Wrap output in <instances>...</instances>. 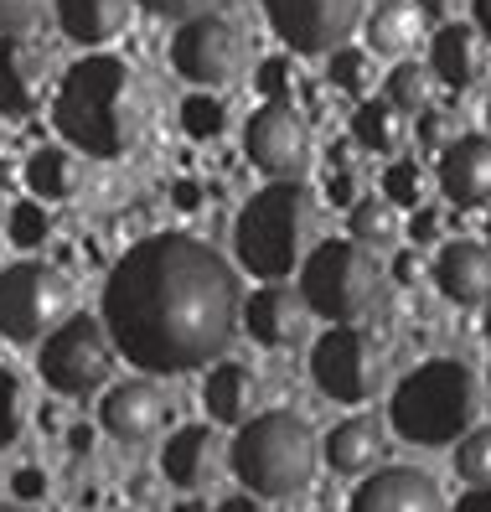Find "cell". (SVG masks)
I'll return each mask as SVG.
<instances>
[{
    "label": "cell",
    "instance_id": "cell-24",
    "mask_svg": "<svg viewBox=\"0 0 491 512\" xmlns=\"http://www.w3.org/2000/svg\"><path fill=\"white\" fill-rule=\"evenodd\" d=\"M83 176H88V166L68 145H42V150H32V161H26V187H32V197H42V207L73 202L83 192Z\"/></svg>",
    "mask_w": 491,
    "mask_h": 512
},
{
    "label": "cell",
    "instance_id": "cell-36",
    "mask_svg": "<svg viewBox=\"0 0 491 512\" xmlns=\"http://www.w3.org/2000/svg\"><path fill=\"white\" fill-rule=\"evenodd\" d=\"M135 6H145L161 21H197V16H218L228 0H135Z\"/></svg>",
    "mask_w": 491,
    "mask_h": 512
},
{
    "label": "cell",
    "instance_id": "cell-53",
    "mask_svg": "<svg viewBox=\"0 0 491 512\" xmlns=\"http://www.w3.org/2000/svg\"><path fill=\"white\" fill-rule=\"evenodd\" d=\"M0 145H6V114H0Z\"/></svg>",
    "mask_w": 491,
    "mask_h": 512
},
{
    "label": "cell",
    "instance_id": "cell-38",
    "mask_svg": "<svg viewBox=\"0 0 491 512\" xmlns=\"http://www.w3.org/2000/svg\"><path fill=\"white\" fill-rule=\"evenodd\" d=\"M47 11V0H0V37H21Z\"/></svg>",
    "mask_w": 491,
    "mask_h": 512
},
{
    "label": "cell",
    "instance_id": "cell-52",
    "mask_svg": "<svg viewBox=\"0 0 491 512\" xmlns=\"http://www.w3.org/2000/svg\"><path fill=\"white\" fill-rule=\"evenodd\" d=\"M176 512H202V502H181Z\"/></svg>",
    "mask_w": 491,
    "mask_h": 512
},
{
    "label": "cell",
    "instance_id": "cell-27",
    "mask_svg": "<svg viewBox=\"0 0 491 512\" xmlns=\"http://www.w3.org/2000/svg\"><path fill=\"white\" fill-rule=\"evenodd\" d=\"M347 238L362 244L367 254L373 249H393L404 238V223H398V207L383 197H357V207L347 213Z\"/></svg>",
    "mask_w": 491,
    "mask_h": 512
},
{
    "label": "cell",
    "instance_id": "cell-46",
    "mask_svg": "<svg viewBox=\"0 0 491 512\" xmlns=\"http://www.w3.org/2000/svg\"><path fill=\"white\" fill-rule=\"evenodd\" d=\"M212 512H264V507H259V497H249V492H233V497H223Z\"/></svg>",
    "mask_w": 491,
    "mask_h": 512
},
{
    "label": "cell",
    "instance_id": "cell-32",
    "mask_svg": "<svg viewBox=\"0 0 491 512\" xmlns=\"http://www.w3.org/2000/svg\"><path fill=\"white\" fill-rule=\"evenodd\" d=\"M6 238H11L16 249H42L47 238H52V213H47L42 202H32V197L16 202L11 218H6Z\"/></svg>",
    "mask_w": 491,
    "mask_h": 512
},
{
    "label": "cell",
    "instance_id": "cell-8",
    "mask_svg": "<svg viewBox=\"0 0 491 512\" xmlns=\"http://www.w3.org/2000/svg\"><path fill=\"white\" fill-rule=\"evenodd\" d=\"M37 373L52 394H68V399H83L94 388H104L114 373V342H109L104 321L99 316H68L42 342Z\"/></svg>",
    "mask_w": 491,
    "mask_h": 512
},
{
    "label": "cell",
    "instance_id": "cell-44",
    "mask_svg": "<svg viewBox=\"0 0 491 512\" xmlns=\"http://www.w3.org/2000/svg\"><path fill=\"white\" fill-rule=\"evenodd\" d=\"M171 202L181 207V213H197V207H202V187L187 176V182H176V187H171Z\"/></svg>",
    "mask_w": 491,
    "mask_h": 512
},
{
    "label": "cell",
    "instance_id": "cell-6",
    "mask_svg": "<svg viewBox=\"0 0 491 512\" xmlns=\"http://www.w3.org/2000/svg\"><path fill=\"white\" fill-rule=\"evenodd\" d=\"M383 295V264L352 238H321L300 264L305 311L331 326H357Z\"/></svg>",
    "mask_w": 491,
    "mask_h": 512
},
{
    "label": "cell",
    "instance_id": "cell-33",
    "mask_svg": "<svg viewBox=\"0 0 491 512\" xmlns=\"http://www.w3.org/2000/svg\"><path fill=\"white\" fill-rule=\"evenodd\" d=\"M181 130H187L192 140H218V135L228 130V109H223V99H212V94L181 99Z\"/></svg>",
    "mask_w": 491,
    "mask_h": 512
},
{
    "label": "cell",
    "instance_id": "cell-4",
    "mask_svg": "<svg viewBox=\"0 0 491 512\" xmlns=\"http://www.w3.org/2000/svg\"><path fill=\"white\" fill-rule=\"evenodd\" d=\"M233 249L238 264L254 280L280 285L285 275H295V264H305V254L316 249V202L300 182H269L259 187L243 213L233 223Z\"/></svg>",
    "mask_w": 491,
    "mask_h": 512
},
{
    "label": "cell",
    "instance_id": "cell-49",
    "mask_svg": "<svg viewBox=\"0 0 491 512\" xmlns=\"http://www.w3.org/2000/svg\"><path fill=\"white\" fill-rule=\"evenodd\" d=\"M471 11H476V37H481V42H486V52H491V0H476Z\"/></svg>",
    "mask_w": 491,
    "mask_h": 512
},
{
    "label": "cell",
    "instance_id": "cell-39",
    "mask_svg": "<svg viewBox=\"0 0 491 512\" xmlns=\"http://www.w3.org/2000/svg\"><path fill=\"white\" fill-rule=\"evenodd\" d=\"M357 192H362V187H357L352 166H347V171H331V176H326V202H331V207H342V213H352V207H357Z\"/></svg>",
    "mask_w": 491,
    "mask_h": 512
},
{
    "label": "cell",
    "instance_id": "cell-11",
    "mask_svg": "<svg viewBox=\"0 0 491 512\" xmlns=\"http://www.w3.org/2000/svg\"><path fill=\"white\" fill-rule=\"evenodd\" d=\"M259 6L274 26V37L295 57L336 52L367 16V0H259Z\"/></svg>",
    "mask_w": 491,
    "mask_h": 512
},
{
    "label": "cell",
    "instance_id": "cell-20",
    "mask_svg": "<svg viewBox=\"0 0 491 512\" xmlns=\"http://www.w3.org/2000/svg\"><path fill=\"white\" fill-rule=\"evenodd\" d=\"M435 285L450 306H486L491 300V249L471 238H450L435 259Z\"/></svg>",
    "mask_w": 491,
    "mask_h": 512
},
{
    "label": "cell",
    "instance_id": "cell-48",
    "mask_svg": "<svg viewBox=\"0 0 491 512\" xmlns=\"http://www.w3.org/2000/svg\"><path fill=\"white\" fill-rule=\"evenodd\" d=\"M68 450H73V456L94 450V425H73V430H68Z\"/></svg>",
    "mask_w": 491,
    "mask_h": 512
},
{
    "label": "cell",
    "instance_id": "cell-29",
    "mask_svg": "<svg viewBox=\"0 0 491 512\" xmlns=\"http://www.w3.org/2000/svg\"><path fill=\"white\" fill-rule=\"evenodd\" d=\"M326 83L336 88V94H357V99H367V94L378 88V63H373V52L336 47V52H331V68H326Z\"/></svg>",
    "mask_w": 491,
    "mask_h": 512
},
{
    "label": "cell",
    "instance_id": "cell-21",
    "mask_svg": "<svg viewBox=\"0 0 491 512\" xmlns=\"http://www.w3.org/2000/svg\"><path fill=\"white\" fill-rule=\"evenodd\" d=\"M429 73H435V83L455 88V94L476 88L481 73H486V42L476 37V26L445 21L435 32V47H429Z\"/></svg>",
    "mask_w": 491,
    "mask_h": 512
},
{
    "label": "cell",
    "instance_id": "cell-37",
    "mask_svg": "<svg viewBox=\"0 0 491 512\" xmlns=\"http://www.w3.org/2000/svg\"><path fill=\"white\" fill-rule=\"evenodd\" d=\"M450 140H460V119H455L450 109L429 104V109L419 114V145H424V150H445Z\"/></svg>",
    "mask_w": 491,
    "mask_h": 512
},
{
    "label": "cell",
    "instance_id": "cell-47",
    "mask_svg": "<svg viewBox=\"0 0 491 512\" xmlns=\"http://www.w3.org/2000/svg\"><path fill=\"white\" fill-rule=\"evenodd\" d=\"M450 6H455V0H419V21H440L445 26V16H450Z\"/></svg>",
    "mask_w": 491,
    "mask_h": 512
},
{
    "label": "cell",
    "instance_id": "cell-15",
    "mask_svg": "<svg viewBox=\"0 0 491 512\" xmlns=\"http://www.w3.org/2000/svg\"><path fill=\"white\" fill-rule=\"evenodd\" d=\"M435 182L455 213H476L491 202V135H460L440 150Z\"/></svg>",
    "mask_w": 491,
    "mask_h": 512
},
{
    "label": "cell",
    "instance_id": "cell-9",
    "mask_svg": "<svg viewBox=\"0 0 491 512\" xmlns=\"http://www.w3.org/2000/svg\"><path fill=\"white\" fill-rule=\"evenodd\" d=\"M311 378L336 404H367L383 388V347L362 326H331L311 347Z\"/></svg>",
    "mask_w": 491,
    "mask_h": 512
},
{
    "label": "cell",
    "instance_id": "cell-12",
    "mask_svg": "<svg viewBox=\"0 0 491 512\" xmlns=\"http://www.w3.org/2000/svg\"><path fill=\"white\" fill-rule=\"evenodd\" d=\"M243 156L269 182H300L311 166V125L295 104H259L243 125Z\"/></svg>",
    "mask_w": 491,
    "mask_h": 512
},
{
    "label": "cell",
    "instance_id": "cell-13",
    "mask_svg": "<svg viewBox=\"0 0 491 512\" xmlns=\"http://www.w3.org/2000/svg\"><path fill=\"white\" fill-rule=\"evenodd\" d=\"M347 512H445V492L419 466H383L352 492Z\"/></svg>",
    "mask_w": 491,
    "mask_h": 512
},
{
    "label": "cell",
    "instance_id": "cell-28",
    "mask_svg": "<svg viewBox=\"0 0 491 512\" xmlns=\"http://www.w3.org/2000/svg\"><path fill=\"white\" fill-rule=\"evenodd\" d=\"M383 99H388L398 114H424L429 99H435V73H429V63H398V68L388 73Z\"/></svg>",
    "mask_w": 491,
    "mask_h": 512
},
{
    "label": "cell",
    "instance_id": "cell-2",
    "mask_svg": "<svg viewBox=\"0 0 491 512\" xmlns=\"http://www.w3.org/2000/svg\"><path fill=\"white\" fill-rule=\"evenodd\" d=\"M52 125L78 156L119 161V156H130L150 125V94L125 57L94 52L83 63H73L63 83H57Z\"/></svg>",
    "mask_w": 491,
    "mask_h": 512
},
{
    "label": "cell",
    "instance_id": "cell-31",
    "mask_svg": "<svg viewBox=\"0 0 491 512\" xmlns=\"http://www.w3.org/2000/svg\"><path fill=\"white\" fill-rule=\"evenodd\" d=\"M455 476L466 481V487H491V425L460 435V445H455Z\"/></svg>",
    "mask_w": 491,
    "mask_h": 512
},
{
    "label": "cell",
    "instance_id": "cell-25",
    "mask_svg": "<svg viewBox=\"0 0 491 512\" xmlns=\"http://www.w3.org/2000/svg\"><path fill=\"white\" fill-rule=\"evenodd\" d=\"M352 140L373 156H398L409 145V114H398L388 99H362L352 109Z\"/></svg>",
    "mask_w": 491,
    "mask_h": 512
},
{
    "label": "cell",
    "instance_id": "cell-54",
    "mask_svg": "<svg viewBox=\"0 0 491 512\" xmlns=\"http://www.w3.org/2000/svg\"><path fill=\"white\" fill-rule=\"evenodd\" d=\"M486 130H491V99H486Z\"/></svg>",
    "mask_w": 491,
    "mask_h": 512
},
{
    "label": "cell",
    "instance_id": "cell-45",
    "mask_svg": "<svg viewBox=\"0 0 491 512\" xmlns=\"http://www.w3.org/2000/svg\"><path fill=\"white\" fill-rule=\"evenodd\" d=\"M455 512H491V487H466L455 497Z\"/></svg>",
    "mask_w": 491,
    "mask_h": 512
},
{
    "label": "cell",
    "instance_id": "cell-18",
    "mask_svg": "<svg viewBox=\"0 0 491 512\" xmlns=\"http://www.w3.org/2000/svg\"><path fill=\"white\" fill-rule=\"evenodd\" d=\"M264 378L249 363H218L202 383V404L212 414V425H249L254 414H264Z\"/></svg>",
    "mask_w": 491,
    "mask_h": 512
},
{
    "label": "cell",
    "instance_id": "cell-41",
    "mask_svg": "<svg viewBox=\"0 0 491 512\" xmlns=\"http://www.w3.org/2000/svg\"><path fill=\"white\" fill-rule=\"evenodd\" d=\"M11 492H16L21 502H37V497H47V471H37V466H21V471L11 476Z\"/></svg>",
    "mask_w": 491,
    "mask_h": 512
},
{
    "label": "cell",
    "instance_id": "cell-40",
    "mask_svg": "<svg viewBox=\"0 0 491 512\" xmlns=\"http://www.w3.org/2000/svg\"><path fill=\"white\" fill-rule=\"evenodd\" d=\"M440 213H435V207H419V213H414V223H409V238H414V249H429V244H435V238H440Z\"/></svg>",
    "mask_w": 491,
    "mask_h": 512
},
{
    "label": "cell",
    "instance_id": "cell-7",
    "mask_svg": "<svg viewBox=\"0 0 491 512\" xmlns=\"http://www.w3.org/2000/svg\"><path fill=\"white\" fill-rule=\"evenodd\" d=\"M73 311V280L47 259H21L0 275V337L42 342Z\"/></svg>",
    "mask_w": 491,
    "mask_h": 512
},
{
    "label": "cell",
    "instance_id": "cell-35",
    "mask_svg": "<svg viewBox=\"0 0 491 512\" xmlns=\"http://www.w3.org/2000/svg\"><path fill=\"white\" fill-rule=\"evenodd\" d=\"M21 419H26V394H21V378L11 368H0V450L16 445L21 435Z\"/></svg>",
    "mask_w": 491,
    "mask_h": 512
},
{
    "label": "cell",
    "instance_id": "cell-19",
    "mask_svg": "<svg viewBox=\"0 0 491 512\" xmlns=\"http://www.w3.org/2000/svg\"><path fill=\"white\" fill-rule=\"evenodd\" d=\"M223 471V440L212 435V425H181L166 445H161V476L181 492L207 487Z\"/></svg>",
    "mask_w": 491,
    "mask_h": 512
},
{
    "label": "cell",
    "instance_id": "cell-14",
    "mask_svg": "<svg viewBox=\"0 0 491 512\" xmlns=\"http://www.w3.org/2000/svg\"><path fill=\"white\" fill-rule=\"evenodd\" d=\"M99 425L119 440V445H145L156 440L166 425V394L150 378H125L114 383L104 404H99Z\"/></svg>",
    "mask_w": 491,
    "mask_h": 512
},
{
    "label": "cell",
    "instance_id": "cell-43",
    "mask_svg": "<svg viewBox=\"0 0 491 512\" xmlns=\"http://www.w3.org/2000/svg\"><path fill=\"white\" fill-rule=\"evenodd\" d=\"M419 275H424V254L419 249H404V254L393 259V280L398 285H419Z\"/></svg>",
    "mask_w": 491,
    "mask_h": 512
},
{
    "label": "cell",
    "instance_id": "cell-10",
    "mask_svg": "<svg viewBox=\"0 0 491 512\" xmlns=\"http://www.w3.org/2000/svg\"><path fill=\"white\" fill-rule=\"evenodd\" d=\"M243 57H249V47H243V32L233 16H197V21H181V32L171 37V68L197 83L202 94H212V88H228L238 83L243 73Z\"/></svg>",
    "mask_w": 491,
    "mask_h": 512
},
{
    "label": "cell",
    "instance_id": "cell-34",
    "mask_svg": "<svg viewBox=\"0 0 491 512\" xmlns=\"http://www.w3.org/2000/svg\"><path fill=\"white\" fill-rule=\"evenodd\" d=\"M295 57H264L259 63V73H254V88H259V99L264 104H290V94H295Z\"/></svg>",
    "mask_w": 491,
    "mask_h": 512
},
{
    "label": "cell",
    "instance_id": "cell-17",
    "mask_svg": "<svg viewBox=\"0 0 491 512\" xmlns=\"http://www.w3.org/2000/svg\"><path fill=\"white\" fill-rule=\"evenodd\" d=\"M305 300L290 290V285H259L249 300H243V311H238V321H243V331L259 342V347H295L300 337H305Z\"/></svg>",
    "mask_w": 491,
    "mask_h": 512
},
{
    "label": "cell",
    "instance_id": "cell-51",
    "mask_svg": "<svg viewBox=\"0 0 491 512\" xmlns=\"http://www.w3.org/2000/svg\"><path fill=\"white\" fill-rule=\"evenodd\" d=\"M0 512H32V507H21V502H0Z\"/></svg>",
    "mask_w": 491,
    "mask_h": 512
},
{
    "label": "cell",
    "instance_id": "cell-55",
    "mask_svg": "<svg viewBox=\"0 0 491 512\" xmlns=\"http://www.w3.org/2000/svg\"><path fill=\"white\" fill-rule=\"evenodd\" d=\"M486 249H491V218H486Z\"/></svg>",
    "mask_w": 491,
    "mask_h": 512
},
{
    "label": "cell",
    "instance_id": "cell-50",
    "mask_svg": "<svg viewBox=\"0 0 491 512\" xmlns=\"http://www.w3.org/2000/svg\"><path fill=\"white\" fill-rule=\"evenodd\" d=\"M135 497L150 502V497H156V481H150V476H135Z\"/></svg>",
    "mask_w": 491,
    "mask_h": 512
},
{
    "label": "cell",
    "instance_id": "cell-1",
    "mask_svg": "<svg viewBox=\"0 0 491 512\" xmlns=\"http://www.w3.org/2000/svg\"><path fill=\"white\" fill-rule=\"evenodd\" d=\"M233 264L192 233H156L125 249L104 280V331L145 378L197 373L238 331Z\"/></svg>",
    "mask_w": 491,
    "mask_h": 512
},
{
    "label": "cell",
    "instance_id": "cell-22",
    "mask_svg": "<svg viewBox=\"0 0 491 512\" xmlns=\"http://www.w3.org/2000/svg\"><path fill=\"white\" fill-rule=\"evenodd\" d=\"M388 450V435H383V419L373 414H352V419H336L321 440V456L336 476H362L373 471L378 456Z\"/></svg>",
    "mask_w": 491,
    "mask_h": 512
},
{
    "label": "cell",
    "instance_id": "cell-57",
    "mask_svg": "<svg viewBox=\"0 0 491 512\" xmlns=\"http://www.w3.org/2000/svg\"><path fill=\"white\" fill-rule=\"evenodd\" d=\"M486 378H491V373H486Z\"/></svg>",
    "mask_w": 491,
    "mask_h": 512
},
{
    "label": "cell",
    "instance_id": "cell-3",
    "mask_svg": "<svg viewBox=\"0 0 491 512\" xmlns=\"http://www.w3.org/2000/svg\"><path fill=\"white\" fill-rule=\"evenodd\" d=\"M321 461L316 430L305 425L295 409H264L249 425H238L228 445V466L238 476V487L259 502H285L295 492L311 487Z\"/></svg>",
    "mask_w": 491,
    "mask_h": 512
},
{
    "label": "cell",
    "instance_id": "cell-56",
    "mask_svg": "<svg viewBox=\"0 0 491 512\" xmlns=\"http://www.w3.org/2000/svg\"><path fill=\"white\" fill-rule=\"evenodd\" d=\"M486 337H491V316H486Z\"/></svg>",
    "mask_w": 491,
    "mask_h": 512
},
{
    "label": "cell",
    "instance_id": "cell-23",
    "mask_svg": "<svg viewBox=\"0 0 491 512\" xmlns=\"http://www.w3.org/2000/svg\"><path fill=\"white\" fill-rule=\"evenodd\" d=\"M135 0H57V26L78 47H104L125 32Z\"/></svg>",
    "mask_w": 491,
    "mask_h": 512
},
{
    "label": "cell",
    "instance_id": "cell-5",
    "mask_svg": "<svg viewBox=\"0 0 491 512\" xmlns=\"http://www.w3.org/2000/svg\"><path fill=\"white\" fill-rule=\"evenodd\" d=\"M476 399H481L476 373L460 357H429L393 388L388 425L398 430V440L440 450V445H455L460 435H471L476 409H481Z\"/></svg>",
    "mask_w": 491,
    "mask_h": 512
},
{
    "label": "cell",
    "instance_id": "cell-26",
    "mask_svg": "<svg viewBox=\"0 0 491 512\" xmlns=\"http://www.w3.org/2000/svg\"><path fill=\"white\" fill-rule=\"evenodd\" d=\"M367 52L373 57H404L414 42H419V11L409 0H378L367 11Z\"/></svg>",
    "mask_w": 491,
    "mask_h": 512
},
{
    "label": "cell",
    "instance_id": "cell-42",
    "mask_svg": "<svg viewBox=\"0 0 491 512\" xmlns=\"http://www.w3.org/2000/svg\"><path fill=\"white\" fill-rule=\"evenodd\" d=\"M305 119H331V83H305Z\"/></svg>",
    "mask_w": 491,
    "mask_h": 512
},
{
    "label": "cell",
    "instance_id": "cell-30",
    "mask_svg": "<svg viewBox=\"0 0 491 512\" xmlns=\"http://www.w3.org/2000/svg\"><path fill=\"white\" fill-rule=\"evenodd\" d=\"M424 197H429V176H424L419 161H393L383 171V202H393L398 213H404V207H409V213H419Z\"/></svg>",
    "mask_w": 491,
    "mask_h": 512
},
{
    "label": "cell",
    "instance_id": "cell-16",
    "mask_svg": "<svg viewBox=\"0 0 491 512\" xmlns=\"http://www.w3.org/2000/svg\"><path fill=\"white\" fill-rule=\"evenodd\" d=\"M47 99V52L26 37H0V114L26 119Z\"/></svg>",
    "mask_w": 491,
    "mask_h": 512
}]
</instances>
